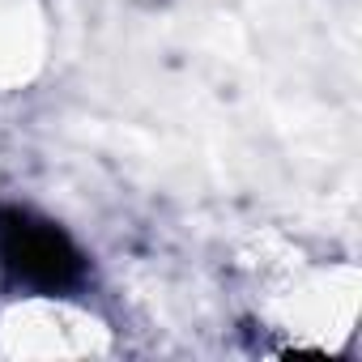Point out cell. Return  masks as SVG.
<instances>
[{
	"mask_svg": "<svg viewBox=\"0 0 362 362\" xmlns=\"http://www.w3.org/2000/svg\"><path fill=\"white\" fill-rule=\"evenodd\" d=\"M13 354H94L103 349V324L56 298H26L0 320Z\"/></svg>",
	"mask_w": 362,
	"mask_h": 362,
	"instance_id": "1",
	"label": "cell"
}]
</instances>
